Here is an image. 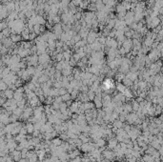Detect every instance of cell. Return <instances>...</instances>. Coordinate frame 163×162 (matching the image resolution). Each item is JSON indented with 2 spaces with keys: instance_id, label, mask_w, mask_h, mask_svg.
<instances>
[{
  "instance_id": "6da1fadb",
  "label": "cell",
  "mask_w": 163,
  "mask_h": 162,
  "mask_svg": "<svg viewBox=\"0 0 163 162\" xmlns=\"http://www.w3.org/2000/svg\"><path fill=\"white\" fill-rule=\"evenodd\" d=\"M51 59V56L48 54V53H42L40 55H38V63H40L41 65H44L46 63H49Z\"/></svg>"
},
{
  "instance_id": "7a4b0ae2",
  "label": "cell",
  "mask_w": 163,
  "mask_h": 162,
  "mask_svg": "<svg viewBox=\"0 0 163 162\" xmlns=\"http://www.w3.org/2000/svg\"><path fill=\"white\" fill-rule=\"evenodd\" d=\"M27 60H28V64L30 66H36L38 64V55L36 53H34L32 56L27 57Z\"/></svg>"
},
{
  "instance_id": "3957f363",
  "label": "cell",
  "mask_w": 163,
  "mask_h": 162,
  "mask_svg": "<svg viewBox=\"0 0 163 162\" xmlns=\"http://www.w3.org/2000/svg\"><path fill=\"white\" fill-rule=\"evenodd\" d=\"M53 33L58 37L59 39V36H60V34L63 33V30H62V26L60 23H58V24H54L53 26Z\"/></svg>"
},
{
  "instance_id": "277c9868",
  "label": "cell",
  "mask_w": 163,
  "mask_h": 162,
  "mask_svg": "<svg viewBox=\"0 0 163 162\" xmlns=\"http://www.w3.org/2000/svg\"><path fill=\"white\" fill-rule=\"evenodd\" d=\"M102 154H103V157L107 160H113L114 157H115V154L113 151H110V150H104L102 152Z\"/></svg>"
},
{
  "instance_id": "5b68a950",
  "label": "cell",
  "mask_w": 163,
  "mask_h": 162,
  "mask_svg": "<svg viewBox=\"0 0 163 162\" xmlns=\"http://www.w3.org/2000/svg\"><path fill=\"white\" fill-rule=\"evenodd\" d=\"M35 22H36V24H39V25H45L46 24V19L44 18L42 15L37 14V15L35 16Z\"/></svg>"
},
{
  "instance_id": "8992f818",
  "label": "cell",
  "mask_w": 163,
  "mask_h": 162,
  "mask_svg": "<svg viewBox=\"0 0 163 162\" xmlns=\"http://www.w3.org/2000/svg\"><path fill=\"white\" fill-rule=\"evenodd\" d=\"M115 11H116V13H125L127 11L123 7V5L121 3H119V4H117L115 6Z\"/></svg>"
},
{
  "instance_id": "52a82bcc",
  "label": "cell",
  "mask_w": 163,
  "mask_h": 162,
  "mask_svg": "<svg viewBox=\"0 0 163 162\" xmlns=\"http://www.w3.org/2000/svg\"><path fill=\"white\" fill-rule=\"evenodd\" d=\"M117 144L118 143H117V140L115 139V137L114 138H111V139H109V145H108V147H109L110 150H114V148Z\"/></svg>"
},
{
  "instance_id": "ba28073f",
  "label": "cell",
  "mask_w": 163,
  "mask_h": 162,
  "mask_svg": "<svg viewBox=\"0 0 163 162\" xmlns=\"http://www.w3.org/2000/svg\"><path fill=\"white\" fill-rule=\"evenodd\" d=\"M62 54H63V59H64L65 61H69V60L71 59V57H72V53H71L70 50L64 51V52L62 53Z\"/></svg>"
},
{
  "instance_id": "9c48e42d",
  "label": "cell",
  "mask_w": 163,
  "mask_h": 162,
  "mask_svg": "<svg viewBox=\"0 0 163 162\" xmlns=\"http://www.w3.org/2000/svg\"><path fill=\"white\" fill-rule=\"evenodd\" d=\"M52 144L53 145V146H55V147H59V146H61V144L63 143V141L60 139V138H59V137H57V138H53L52 139Z\"/></svg>"
},
{
  "instance_id": "30bf717a",
  "label": "cell",
  "mask_w": 163,
  "mask_h": 162,
  "mask_svg": "<svg viewBox=\"0 0 163 162\" xmlns=\"http://www.w3.org/2000/svg\"><path fill=\"white\" fill-rule=\"evenodd\" d=\"M142 160L144 162H155V159L150 154H144L143 157H142Z\"/></svg>"
},
{
  "instance_id": "8fae6325",
  "label": "cell",
  "mask_w": 163,
  "mask_h": 162,
  "mask_svg": "<svg viewBox=\"0 0 163 162\" xmlns=\"http://www.w3.org/2000/svg\"><path fill=\"white\" fill-rule=\"evenodd\" d=\"M11 40L12 41V43H15V42H18V41H20L21 39H22V37H21V35H19V34H11Z\"/></svg>"
},
{
  "instance_id": "7c38bea8",
  "label": "cell",
  "mask_w": 163,
  "mask_h": 162,
  "mask_svg": "<svg viewBox=\"0 0 163 162\" xmlns=\"http://www.w3.org/2000/svg\"><path fill=\"white\" fill-rule=\"evenodd\" d=\"M83 108H84V110H92L95 108V105L92 102H85V103H83Z\"/></svg>"
},
{
  "instance_id": "4fadbf2b",
  "label": "cell",
  "mask_w": 163,
  "mask_h": 162,
  "mask_svg": "<svg viewBox=\"0 0 163 162\" xmlns=\"http://www.w3.org/2000/svg\"><path fill=\"white\" fill-rule=\"evenodd\" d=\"M67 108H68V106H67V104H66V102H61L60 104H59V112L60 113H65L66 111H67Z\"/></svg>"
},
{
  "instance_id": "5bb4252c",
  "label": "cell",
  "mask_w": 163,
  "mask_h": 162,
  "mask_svg": "<svg viewBox=\"0 0 163 162\" xmlns=\"http://www.w3.org/2000/svg\"><path fill=\"white\" fill-rule=\"evenodd\" d=\"M113 124V127H115L116 129H120V128H122L123 127V122H121L120 120H118V119H116V120H114V122H112Z\"/></svg>"
},
{
  "instance_id": "9a60e30c",
  "label": "cell",
  "mask_w": 163,
  "mask_h": 162,
  "mask_svg": "<svg viewBox=\"0 0 163 162\" xmlns=\"http://www.w3.org/2000/svg\"><path fill=\"white\" fill-rule=\"evenodd\" d=\"M5 7L9 12H11L14 11V2H9V3H7V5Z\"/></svg>"
},
{
  "instance_id": "2e32d148",
  "label": "cell",
  "mask_w": 163,
  "mask_h": 162,
  "mask_svg": "<svg viewBox=\"0 0 163 162\" xmlns=\"http://www.w3.org/2000/svg\"><path fill=\"white\" fill-rule=\"evenodd\" d=\"M78 110V102H73L71 105V112L72 113H77Z\"/></svg>"
},
{
  "instance_id": "e0dca14e",
  "label": "cell",
  "mask_w": 163,
  "mask_h": 162,
  "mask_svg": "<svg viewBox=\"0 0 163 162\" xmlns=\"http://www.w3.org/2000/svg\"><path fill=\"white\" fill-rule=\"evenodd\" d=\"M96 145H97V147H104L105 145H106V140L105 139H103V138H98L97 140H96V143H95Z\"/></svg>"
},
{
  "instance_id": "ac0fdd59",
  "label": "cell",
  "mask_w": 163,
  "mask_h": 162,
  "mask_svg": "<svg viewBox=\"0 0 163 162\" xmlns=\"http://www.w3.org/2000/svg\"><path fill=\"white\" fill-rule=\"evenodd\" d=\"M26 130H27V132H29V134H33L34 131V124L32 123H29L26 127Z\"/></svg>"
},
{
  "instance_id": "d6986e66",
  "label": "cell",
  "mask_w": 163,
  "mask_h": 162,
  "mask_svg": "<svg viewBox=\"0 0 163 162\" xmlns=\"http://www.w3.org/2000/svg\"><path fill=\"white\" fill-rule=\"evenodd\" d=\"M1 33L3 34V35H4L6 38H8V37L11 36V29H10V28H6V29H4V30H3Z\"/></svg>"
},
{
  "instance_id": "ffe728a7",
  "label": "cell",
  "mask_w": 163,
  "mask_h": 162,
  "mask_svg": "<svg viewBox=\"0 0 163 162\" xmlns=\"http://www.w3.org/2000/svg\"><path fill=\"white\" fill-rule=\"evenodd\" d=\"M87 9L89 10V11H96V6H95V3H89Z\"/></svg>"
},
{
  "instance_id": "44dd1931",
  "label": "cell",
  "mask_w": 163,
  "mask_h": 162,
  "mask_svg": "<svg viewBox=\"0 0 163 162\" xmlns=\"http://www.w3.org/2000/svg\"><path fill=\"white\" fill-rule=\"evenodd\" d=\"M61 98H62V101L63 102H68V101H70L72 98H71V94H69V93H66L65 94H63V95H61Z\"/></svg>"
},
{
  "instance_id": "7402d4cb",
  "label": "cell",
  "mask_w": 163,
  "mask_h": 162,
  "mask_svg": "<svg viewBox=\"0 0 163 162\" xmlns=\"http://www.w3.org/2000/svg\"><path fill=\"white\" fill-rule=\"evenodd\" d=\"M53 59H55L56 62L62 61V60H63V54H62V53H56V54L54 55V57H53Z\"/></svg>"
},
{
  "instance_id": "603a6c76",
  "label": "cell",
  "mask_w": 163,
  "mask_h": 162,
  "mask_svg": "<svg viewBox=\"0 0 163 162\" xmlns=\"http://www.w3.org/2000/svg\"><path fill=\"white\" fill-rule=\"evenodd\" d=\"M132 108H133V111H135V112H136L138 109H139V103H137L136 100H134L133 101V103H132Z\"/></svg>"
},
{
  "instance_id": "cb8c5ba5",
  "label": "cell",
  "mask_w": 163,
  "mask_h": 162,
  "mask_svg": "<svg viewBox=\"0 0 163 162\" xmlns=\"http://www.w3.org/2000/svg\"><path fill=\"white\" fill-rule=\"evenodd\" d=\"M95 94L92 91H89L87 92V97H88V100H94L95 99Z\"/></svg>"
},
{
  "instance_id": "d4e9b609",
  "label": "cell",
  "mask_w": 163,
  "mask_h": 162,
  "mask_svg": "<svg viewBox=\"0 0 163 162\" xmlns=\"http://www.w3.org/2000/svg\"><path fill=\"white\" fill-rule=\"evenodd\" d=\"M34 33L37 35V34H40V25L39 24H34Z\"/></svg>"
},
{
  "instance_id": "484cf974",
  "label": "cell",
  "mask_w": 163,
  "mask_h": 162,
  "mask_svg": "<svg viewBox=\"0 0 163 162\" xmlns=\"http://www.w3.org/2000/svg\"><path fill=\"white\" fill-rule=\"evenodd\" d=\"M60 21H61L60 16H58V15H54V16L53 17V25H54V24H58V23H60Z\"/></svg>"
},
{
  "instance_id": "4316f807",
  "label": "cell",
  "mask_w": 163,
  "mask_h": 162,
  "mask_svg": "<svg viewBox=\"0 0 163 162\" xmlns=\"http://www.w3.org/2000/svg\"><path fill=\"white\" fill-rule=\"evenodd\" d=\"M122 81H124V86H132V85H134V82L133 81H131L130 79H128V78H124Z\"/></svg>"
},
{
  "instance_id": "83f0119b",
  "label": "cell",
  "mask_w": 163,
  "mask_h": 162,
  "mask_svg": "<svg viewBox=\"0 0 163 162\" xmlns=\"http://www.w3.org/2000/svg\"><path fill=\"white\" fill-rule=\"evenodd\" d=\"M72 58H73V59H75V60H76V62H78V61H79V60L81 59V57L79 56V54H78V53H76L75 54L72 55Z\"/></svg>"
},
{
  "instance_id": "f1b7e54d",
  "label": "cell",
  "mask_w": 163,
  "mask_h": 162,
  "mask_svg": "<svg viewBox=\"0 0 163 162\" xmlns=\"http://www.w3.org/2000/svg\"><path fill=\"white\" fill-rule=\"evenodd\" d=\"M36 34H34V33H30V34H29V39L30 40H34L35 38H36Z\"/></svg>"
},
{
  "instance_id": "f546056e",
  "label": "cell",
  "mask_w": 163,
  "mask_h": 162,
  "mask_svg": "<svg viewBox=\"0 0 163 162\" xmlns=\"http://www.w3.org/2000/svg\"><path fill=\"white\" fill-rule=\"evenodd\" d=\"M115 139L117 140V142H122L123 139H124V137H123L121 135H116V136H115Z\"/></svg>"
},
{
  "instance_id": "4dcf8cb0",
  "label": "cell",
  "mask_w": 163,
  "mask_h": 162,
  "mask_svg": "<svg viewBox=\"0 0 163 162\" xmlns=\"http://www.w3.org/2000/svg\"><path fill=\"white\" fill-rule=\"evenodd\" d=\"M80 39H81V37H80V36L78 35V34H76V35H73V36H72V40L75 41L76 43V42H78V41H79Z\"/></svg>"
},
{
  "instance_id": "1f68e13d",
  "label": "cell",
  "mask_w": 163,
  "mask_h": 162,
  "mask_svg": "<svg viewBox=\"0 0 163 162\" xmlns=\"http://www.w3.org/2000/svg\"><path fill=\"white\" fill-rule=\"evenodd\" d=\"M5 94H6V96L9 97V98H11V97L13 96V93H12L11 91H6Z\"/></svg>"
},
{
  "instance_id": "d6a6232c",
  "label": "cell",
  "mask_w": 163,
  "mask_h": 162,
  "mask_svg": "<svg viewBox=\"0 0 163 162\" xmlns=\"http://www.w3.org/2000/svg\"><path fill=\"white\" fill-rule=\"evenodd\" d=\"M71 162H81V157H80V155H77V156H76L75 158H72Z\"/></svg>"
},
{
  "instance_id": "836d02e7",
  "label": "cell",
  "mask_w": 163,
  "mask_h": 162,
  "mask_svg": "<svg viewBox=\"0 0 163 162\" xmlns=\"http://www.w3.org/2000/svg\"><path fill=\"white\" fill-rule=\"evenodd\" d=\"M53 101H54V102H56V103H58V104H60L61 102H63V101H62L61 96H56V97L53 99Z\"/></svg>"
},
{
  "instance_id": "e575fe53",
  "label": "cell",
  "mask_w": 163,
  "mask_h": 162,
  "mask_svg": "<svg viewBox=\"0 0 163 162\" xmlns=\"http://www.w3.org/2000/svg\"><path fill=\"white\" fill-rule=\"evenodd\" d=\"M124 36H125V38H132V33L130 31L125 32L124 33Z\"/></svg>"
},
{
  "instance_id": "d590c367",
  "label": "cell",
  "mask_w": 163,
  "mask_h": 162,
  "mask_svg": "<svg viewBox=\"0 0 163 162\" xmlns=\"http://www.w3.org/2000/svg\"><path fill=\"white\" fill-rule=\"evenodd\" d=\"M6 88H7V85L4 82H0V89H1V90H5Z\"/></svg>"
},
{
  "instance_id": "8d00e7d4",
  "label": "cell",
  "mask_w": 163,
  "mask_h": 162,
  "mask_svg": "<svg viewBox=\"0 0 163 162\" xmlns=\"http://www.w3.org/2000/svg\"><path fill=\"white\" fill-rule=\"evenodd\" d=\"M14 113H15V114H20L21 113V109H18V110H15V111H14Z\"/></svg>"
},
{
  "instance_id": "74e56055",
  "label": "cell",
  "mask_w": 163,
  "mask_h": 162,
  "mask_svg": "<svg viewBox=\"0 0 163 162\" xmlns=\"http://www.w3.org/2000/svg\"><path fill=\"white\" fill-rule=\"evenodd\" d=\"M18 162H27V161H26V159H25V158H23V159H21V160L19 159V160H18Z\"/></svg>"
}]
</instances>
